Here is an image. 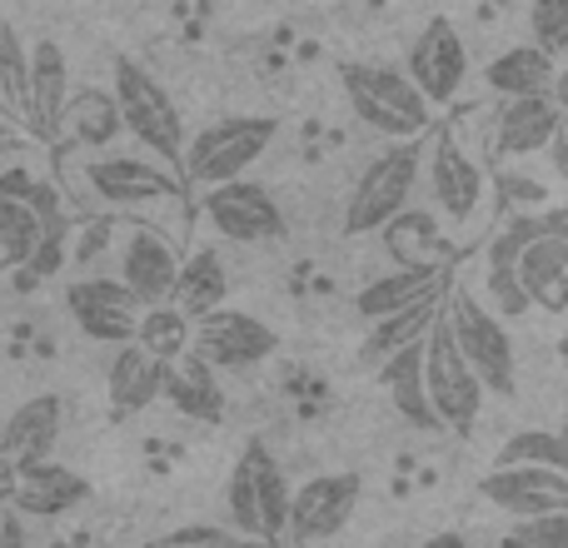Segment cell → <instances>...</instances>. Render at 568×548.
Returning a JSON list of instances; mask_svg holds the SVG:
<instances>
[{
  "label": "cell",
  "instance_id": "cell-21",
  "mask_svg": "<svg viewBox=\"0 0 568 548\" xmlns=\"http://www.w3.org/2000/svg\"><path fill=\"white\" fill-rule=\"evenodd\" d=\"M444 284H454V265H394V270H384L379 280L359 284L354 314H359L364 324H374V319H384V314L404 309V304L424 300V294L444 290Z\"/></svg>",
  "mask_w": 568,
  "mask_h": 548
},
{
  "label": "cell",
  "instance_id": "cell-39",
  "mask_svg": "<svg viewBox=\"0 0 568 548\" xmlns=\"http://www.w3.org/2000/svg\"><path fill=\"white\" fill-rule=\"evenodd\" d=\"M544 155H549L554 175H559L564 190H568V115L559 120V130H554V140H549V150H544Z\"/></svg>",
  "mask_w": 568,
  "mask_h": 548
},
{
  "label": "cell",
  "instance_id": "cell-44",
  "mask_svg": "<svg viewBox=\"0 0 568 548\" xmlns=\"http://www.w3.org/2000/svg\"><path fill=\"white\" fill-rule=\"evenodd\" d=\"M0 424H6V414H0Z\"/></svg>",
  "mask_w": 568,
  "mask_h": 548
},
{
  "label": "cell",
  "instance_id": "cell-20",
  "mask_svg": "<svg viewBox=\"0 0 568 548\" xmlns=\"http://www.w3.org/2000/svg\"><path fill=\"white\" fill-rule=\"evenodd\" d=\"M85 499H90V484L80 479L70 464H55V454L20 464L16 504L26 509V519H60V514L80 509Z\"/></svg>",
  "mask_w": 568,
  "mask_h": 548
},
{
  "label": "cell",
  "instance_id": "cell-17",
  "mask_svg": "<svg viewBox=\"0 0 568 548\" xmlns=\"http://www.w3.org/2000/svg\"><path fill=\"white\" fill-rule=\"evenodd\" d=\"M379 384L389 394L394 414L404 424H414L419 434H439V414H434V399H429V384H424V339H409L404 349L384 354L379 359Z\"/></svg>",
  "mask_w": 568,
  "mask_h": 548
},
{
  "label": "cell",
  "instance_id": "cell-29",
  "mask_svg": "<svg viewBox=\"0 0 568 548\" xmlns=\"http://www.w3.org/2000/svg\"><path fill=\"white\" fill-rule=\"evenodd\" d=\"M250 464H255V504H260V534H265V544H284L290 539V479H284L280 459L265 449L260 439L245 444Z\"/></svg>",
  "mask_w": 568,
  "mask_h": 548
},
{
  "label": "cell",
  "instance_id": "cell-25",
  "mask_svg": "<svg viewBox=\"0 0 568 548\" xmlns=\"http://www.w3.org/2000/svg\"><path fill=\"white\" fill-rule=\"evenodd\" d=\"M60 135H70V145L75 150H110L115 145V140L125 135V115H120L115 90H105V85L70 90Z\"/></svg>",
  "mask_w": 568,
  "mask_h": 548
},
{
  "label": "cell",
  "instance_id": "cell-27",
  "mask_svg": "<svg viewBox=\"0 0 568 548\" xmlns=\"http://www.w3.org/2000/svg\"><path fill=\"white\" fill-rule=\"evenodd\" d=\"M165 394L180 414H190V419H200V424L225 419V389L215 384V369H210L195 349L180 354V359L165 369Z\"/></svg>",
  "mask_w": 568,
  "mask_h": 548
},
{
  "label": "cell",
  "instance_id": "cell-13",
  "mask_svg": "<svg viewBox=\"0 0 568 548\" xmlns=\"http://www.w3.org/2000/svg\"><path fill=\"white\" fill-rule=\"evenodd\" d=\"M404 70L414 75V85L429 95V105H449L454 95L469 80V50H464V35L454 30V20H429V26L414 35L409 55H404Z\"/></svg>",
  "mask_w": 568,
  "mask_h": 548
},
{
  "label": "cell",
  "instance_id": "cell-6",
  "mask_svg": "<svg viewBox=\"0 0 568 548\" xmlns=\"http://www.w3.org/2000/svg\"><path fill=\"white\" fill-rule=\"evenodd\" d=\"M444 314H449V324H454L459 349L469 354V364L479 369L484 389L509 399V394L519 389V354H514V339H509V329H504L499 309H494L489 300H479L474 290L454 284Z\"/></svg>",
  "mask_w": 568,
  "mask_h": 548
},
{
  "label": "cell",
  "instance_id": "cell-1",
  "mask_svg": "<svg viewBox=\"0 0 568 548\" xmlns=\"http://www.w3.org/2000/svg\"><path fill=\"white\" fill-rule=\"evenodd\" d=\"M339 85L354 115L389 140H419L434 120L429 95L414 85V75L404 65H359V60H349V65H339Z\"/></svg>",
  "mask_w": 568,
  "mask_h": 548
},
{
  "label": "cell",
  "instance_id": "cell-41",
  "mask_svg": "<svg viewBox=\"0 0 568 548\" xmlns=\"http://www.w3.org/2000/svg\"><path fill=\"white\" fill-rule=\"evenodd\" d=\"M20 145H26V130L10 115H0V155H10V150H20Z\"/></svg>",
  "mask_w": 568,
  "mask_h": 548
},
{
  "label": "cell",
  "instance_id": "cell-18",
  "mask_svg": "<svg viewBox=\"0 0 568 548\" xmlns=\"http://www.w3.org/2000/svg\"><path fill=\"white\" fill-rule=\"evenodd\" d=\"M175 274H180V250L170 245L165 235H155V230H145V225L130 230L125 245H120V280L135 290L140 304L170 300Z\"/></svg>",
  "mask_w": 568,
  "mask_h": 548
},
{
  "label": "cell",
  "instance_id": "cell-3",
  "mask_svg": "<svg viewBox=\"0 0 568 548\" xmlns=\"http://www.w3.org/2000/svg\"><path fill=\"white\" fill-rule=\"evenodd\" d=\"M419 180H424V150L414 140H394L389 150H379L364 165V175L354 180L349 200H344V235H379L414 200Z\"/></svg>",
  "mask_w": 568,
  "mask_h": 548
},
{
  "label": "cell",
  "instance_id": "cell-4",
  "mask_svg": "<svg viewBox=\"0 0 568 548\" xmlns=\"http://www.w3.org/2000/svg\"><path fill=\"white\" fill-rule=\"evenodd\" d=\"M110 90H115L120 115H125V135H135V145L160 155L165 165H180L190 135H185V125H180V110H175V100H170V90L130 55H115V65H110Z\"/></svg>",
  "mask_w": 568,
  "mask_h": 548
},
{
  "label": "cell",
  "instance_id": "cell-22",
  "mask_svg": "<svg viewBox=\"0 0 568 548\" xmlns=\"http://www.w3.org/2000/svg\"><path fill=\"white\" fill-rule=\"evenodd\" d=\"M519 284L534 309L568 314V230H544L519 255Z\"/></svg>",
  "mask_w": 568,
  "mask_h": 548
},
{
  "label": "cell",
  "instance_id": "cell-9",
  "mask_svg": "<svg viewBox=\"0 0 568 548\" xmlns=\"http://www.w3.org/2000/svg\"><path fill=\"white\" fill-rule=\"evenodd\" d=\"M200 215L210 220V230L235 245H265V240L284 235V210L255 180H220V185L200 190Z\"/></svg>",
  "mask_w": 568,
  "mask_h": 548
},
{
  "label": "cell",
  "instance_id": "cell-42",
  "mask_svg": "<svg viewBox=\"0 0 568 548\" xmlns=\"http://www.w3.org/2000/svg\"><path fill=\"white\" fill-rule=\"evenodd\" d=\"M549 95H554V105L568 115V60H559V70H554V85H549Z\"/></svg>",
  "mask_w": 568,
  "mask_h": 548
},
{
  "label": "cell",
  "instance_id": "cell-38",
  "mask_svg": "<svg viewBox=\"0 0 568 548\" xmlns=\"http://www.w3.org/2000/svg\"><path fill=\"white\" fill-rule=\"evenodd\" d=\"M165 544H220V548H230V544H245V534L220 529V524H185V529H170Z\"/></svg>",
  "mask_w": 568,
  "mask_h": 548
},
{
  "label": "cell",
  "instance_id": "cell-12",
  "mask_svg": "<svg viewBox=\"0 0 568 548\" xmlns=\"http://www.w3.org/2000/svg\"><path fill=\"white\" fill-rule=\"evenodd\" d=\"M359 499H364L359 474H320V479L300 484L290 499V544L339 539V534L349 529Z\"/></svg>",
  "mask_w": 568,
  "mask_h": 548
},
{
  "label": "cell",
  "instance_id": "cell-28",
  "mask_svg": "<svg viewBox=\"0 0 568 548\" xmlns=\"http://www.w3.org/2000/svg\"><path fill=\"white\" fill-rule=\"evenodd\" d=\"M225 294H230V274H225L220 250L200 245V250H190V255L180 260V274H175L170 300H175L190 319H200V314H210L215 304H225Z\"/></svg>",
  "mask_w": 568,
  "mask_h": 548
},
{
  "label": "cell",
  "instance_id": "cell-23",
  "mask_svg": "<svg viewBox=\"0 0 568 548\" xmlns=\"http://www.w3.org/2000/svg\"><path fill=\"white\" fill-rule=\"evenodd\" d=\"M165 369H170V364L155 359V354H150L140 339H125L115 349V359H110V369H105L110 409H115V414L150 409V404L165 394Z\"/></svg>",
  "mask_w": 568,
  "mask_h": 548
},
{
  "label": "cell",
  "instance_id": "cell-15",
  "mask_svg": "<svg viewBox=\"0 0 568 548\" xmlns=\"http://www.w3.org/2000/svg\"><path fill=\"white\" fill-rule=\"evenodd\" d=\"M559 120H564V110L554 105L549 90H539V95H504L499 115H494V150L509 160L544 155Z\"/></svg>",
  "mask_w": 568,
  "mask_h": 548
},
{
  "label": "cell",
  "instance_id": "cell-30",
  "mask_svg": "<svg viewBox=\"0 0 568 548\" xmlns=\"http://www.w3.org/2000/svg\"><path fill=\"white\" fill-rule=\"evenodd\" d=\"M449 290H454V284H444V290H434V294H424V300H414V304H404V309L374 319L369 339H364V359L379 364L384 354L404 349L409 339H424V334H429V324H434V314L449 304Z\"/></svg>",
  "mask_w": 568,
  "mask_h": 548
},
{
  "label": "cell",
  "instance_id": "cell-43",
  "mask_svg": "<svg viewBox=\"0 0 568 548\" xmlns=\"http://www.w3.org/2000/svg\"><path fill=\"white\" fill-rule=\"evenodd\" d=\"M0 115H10V105H6V95H0ZM10 120H16V115H10Z\"/></svg>",
  "mask_w": 568,
  "mask_h": 548
},
{
  "label": "cell",
  "instance_id": "cell-19",
  "mask_svg": "<svg viewBox=\"0 0 568 548\" xmlns=\"http://www.w3.org/2000/svg\"><path fill=\"white\" fill-rule=\"evenodd\" d=\"M60 429H65V399H60V394H30V399L16 404V409L6 414V424H0V449L16 464L50 459L60 444Z\"/></svg>",
  "mask_w": 568,
  "mask_h": 548
},
{
  "label": "cell",
  "instance_id": "cell-10",
  "mask_svg": "<svg viewBox=\"0 0 568 548\" xmlns=\"http://www.w3.org/2000/svg\"><path fill=\"white\" fill-rule=\"evenodd\" d=\"M65 309L85 339L125 344V339H135V324L145 304L135 300V290L120 274H85V280L65 284Z\"/></svg>",
  "mask_w": 568,
  "mask_h": 548
},
{
  "label": "cell",
  "instance_id": "cell-33",
  "mask_svg": "<svg viewBox=\"0 0 568 548\" xmlns=\"http://www.w3.org/2000/svg\"><path fill=\"white\" fill-rule=\"evenodd\" d=\"M494 464H549V469L568 474V429H514L509 439L499 444Z\"/></svg>",
  "mask_w": 568,
  "mask_h": 548
},
{
  "label": "cell",
  "instance_id": "cell-26",
  "mask_svg": "<svg viewBox=\"0 0 568 548\" xmlns=\"http://www.w3.org/2000/svg\"><path fill=\"white\" fill-rule=\"evenodd\" d=\"M554 70H559V60H554L549 50L534 45V40H519V45L499 50V55L484 65V85H489L494 95H539V90L554 85Z\"/></svg>",
  "mask_w": 568,
  "mask_h": 548
},
{
  "label": "cell",
  "instance_id": "cell-34",
  "mask_svg": "<svg viewBox=\"0 0 568 548\" xmlns=\"http://www.w3.org/2000/svg\"><path fill=\"white\" fill-rule=\"evenodd\" d=\"M0 95H6L10 115L26 120V105H30V45L20 40L16 26H0Z\"/></svg>",
  "mask_w": 568,
  "mask_h": 548
},
{
  "label": "cell",
  "instance_id": "cell-11",
  "mask_svg": "<svg viewBox=\"0 0 568 548\" xmlns=\"http://www.w3.org/2000/svg\"><path fill=\"white\" fill-rule=\"evenodd\" d=\"M85 190L90 200L110 210H140V205H155V200H170L180 190V180L160 165V155H95L85 160Z\"/></svg>",
  "mask_w": 568,
  "mask_h": 548
},
{
  "label": "cell",
  "instance_id": "cell-8",
  "mask_svg": "<svg viewBox=\"0 0 568 548\" xmlns=\"http://www.w3.org/2000/svg\"><path fill=\"white\" fill-rule=\"evenodd\" d=\"M190 349H195L215 374H240V369L265 364L270 354L280 349V334L270 329L265 319H255V314L215 304L210 314H200V319H195Z\"/></svg>",
  "mask_w": 568,
  "mask_h": 548
},
{
  "label": "cell",
  "instance_id": "cell-32",
  "mask_svg": "<svg viewBox=\"0 0 568 548\" xmlns=\"http://www.w3.org/2000/svg\"><path fill=\"white\" fill-rule=\"evenodd\" d=\"M190 334H195V319H190L175 300H160V304H145V309H140L135 339L145 344L155 359L175 364L180 354H190Z\"/></svg>",
  "mask_w": 568,
  "mask_h": 548
},
{
  "label": "cell",
  "instance_id": "cell-24",
  "mask_svg": "<svg viewBox=\"0 0 568 548\" xmlns=\"http://www.w3.org/2000/svg\"><path fill=\"white\" fill-rule=\"evenodd\" d=\"M379 235H384V250H389L394 265H454V245L434 210L404 205Z\"/></svg>",
  "mask_w": 568,
  "mask_h": 548
},
{
  "label": "cell",
  "instance_id": "cell-31",
  "mask_svg": "<svg viewBox=\"0 0 568 548\" xmlns=\"http://www.w3.org/2000/svg\"><path fill=\"white\" fill-rule=\"evenodd\" d=\"M45 235H50L45 210L30 205V200L0 195V274H6V270H26L30 260L40 255Z\"/></svg>",
  "mask_w": 568,
  "mask_h": 548
},
{
  "label": "cell",
  "instance_id": "cell-40",
  "mask_svg": "<svg viewBox=\"0 0 568 548\" xmlns=\"http://www.w3.org/2000/svg\"><path fill=\"white\" fill-rule=\"evenodd\" d=\"M16 489H20V464L0 449V504H16Z\"/></svg>",
  "mask_w": 568,
  "mask_h": 548
},
{
  "label": "cell",
  "instance_id": "cell-7",
  "mask_svg": "<svg viewBox=\"0 0 568 548\" xmlns=\"http://www.w3.org/2000/svg\"><path fill=\"white\" fill-rule=\"evenodd\" d=\"M424 180H429L434 210L454 230L479 225V215L489 210V175L454 135H434V145L424 150Z\"/></svg>",
  "mask_w": 568,
  "mask_h": 548
},
{
  "label": "cell",
  "instance_id": "cell-2",
  "mask_svg": "<svg viewBox=\"0 0 568 548\" xmlns=\"http://www.w3.org/2000/svg\"><path fill=\"white\" fill-rule=\"evenodd\" d=\"M280 120L275 115H225L200 125L185 140V155H180V180L195 190H210L220 180H240L250 175V165L265 160V150L275 145Z\"/></svg>",
  "mask_w": 568,
  "mask_h": 548
},
{
  "label": "cell",
  "instance_id": "cell-16",
  "mask_svg": "<svg viewBox=\"0 0 568 548\" xmlns=\"http://www.w3.org/2000/svg\"><path fill=\"white\" fill-rule=\"evenodd\" d=\"M65 100H70V60L65 50L50 35H40L30 45V135L36 140H55L60 125H65Z\"/></svg>",
  "mask_w": 568,
  "mask_h": 548
},
{
  "label": "cell",
  "instance_id": "cell-37",
  "mask_svg": "<svg viewBox=\"0 0 568 548\" xmlns=\"http://www.w3.org/2000/svg\"><path fill=\"white\" fill-rule=\"evenodd\" d=\"M514 544H549V548H568V509L554 514H534V519H514Z\"/></svg>",
  "mask_w": 568,
  "mask_h": 548
},
{
  "label": "cell",
  "instance_id": "cell-36",
  "mask_svg": "<svg viewBox=\"0 0 568 548\" xmlns=\"http://www.w3.org/2000/svg\"><path fill=\"white\" fill-rule=\"evenodd\" d=\"M529 35L554 60H568V0H529Z\"/></svg>",
  "mask_w": 568,
  "mask_h": 548
},
{
  "label": "cell",
  "instance_id": "cell-14",
  "mask_svg": "<svg viewBox=\"0 0 568 548\" xmlns=\"http://www.w3.org/2000/svg\"><path fill=\"white\" fill-rule=\"evenodd\" d=\"M479 494L509 519H534V514L568 509V474L549 469V464H494Z\"/></svg>",
  "mask_w": 568,
  "mask_h": 548
},
{
  "label": "cell",
  "instance_id": "cell-35",
  "mask_svg": "<svg viewBox=\"0 0 568 548\" xmlns=\"http://www.w3.org/2000/svg\"><path fill=\"white\" fill-rule=\"evenodd\" d=\"M225 514H230V529H240L245 539L265 544V534H260L255 464H250V454H240V459H235V474H230V484H225Z\"/></svg>",
  "mask_w": 568,
  "mask_h": 548
},
{
  "label": "cell",
  "instance_id": "cell-5",
  "mask_svg": "<svg viewBox=\"0 0 568 548\" xmlns=\"http://www.w3.org/2000/svg\"><path fill=\"white\" fill-rule=\"evenodd\" d=\"M424 384H429L434 414H439V424L449 434H469L474 424H479L489 389H484L479 369L469 364V354L459 349L454 324H449V314L444 309L434 314L429 334H424Z\"/></svg>",
  "mask_w": 568,
  "mask_h": 548
}]
</instances>
